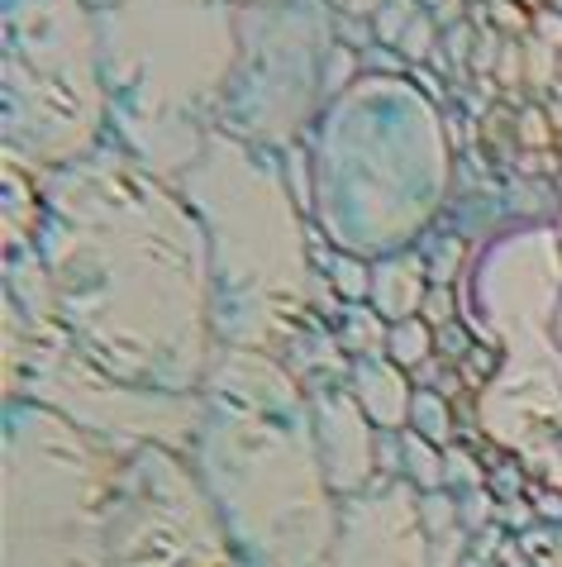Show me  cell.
Returning a JSON list of instances; mask_svg holds the SVG:
<instances>
[{
    "mask_svg": "<svg viewBox=\"0 0 562 567\" xmlns=\"http://www.w3.org/2000/svg\"><path fill=\"white\" fill-rule=\"evenodd\" d=\"M386 334H392V324L382 320L377 310H348L343 315V329H339V343L348 353H357V358H377L382 349H386Z\"/></svg>",
    "mask_w": 562,
    "mask_h": 567,
    "instance_id": "obj_17",
    "label": "cell"
},
{
    "mask_svg": "<svg viewBox=\"0 0 562 567\" xmlns=\"http://www.w3.org/2000/svg\"><path fill=\"white\" fill-rule=\"evenodd\" d=\"M310 411H315V439L330 486L339 496L367 492L372 472H377V439H372V420L363 401L353 391H324Z\"/></svg>",
    "mask_w": 562,
    "mask_h": 567,
    "instance_id": "obj_13",
    "label": "cell"
},
{
    "mask_svg": "<svg viewBox=\"0 0 562 567\" xmlns=\"http://www.w3.org/2000/svg\"><path fill=\"white\" fill-rule=\"evenodd\" d=\"M233 6H272V0H233Z\"/></svg>",
    "mask_w": 562,
    "mask_h": 567,
    "instance_id": "obj_24",
    "label": "cell"
},
{
    "mask_svg": "<svg viewBox=\"0 0 562 567\" xmlns=\"http://www.w3.org/2000/svg\"><path fill=\"white\" fill-rule=\"evenodd\" d=\"M425 258L419 254H386L372 262V310L382 320H415V310L425 306Z\"/></svg>",
    "mask_w": 562,
    "mask_h": 567,
    "instance_id": "obj_15",
    "label": "cell"
},
{
    "mask_svg": "<svg viewBox=\"0 0 562 567\" xmlns=\"http://www.w3.org/2000/svg\"><path fill=\"white\" fill-rule=\"evenodd\" d=\"M124 449L39 401H6V567H111Z\"/></svg>",
    "mask_w": 562,
    "mask_h": 567,
    "instance_id": "obj_7",
    "label": "cell"
},
{
    "mask_svg": "<svg viewBox=\"0 0 562 567\" xmlns=\"http://www.w3.org/2000/svg\"><path fill=\"white\" fill-rule=\"evenodd\" d=\"M410 424L419 434L429 439V444H448V405L434 396V391H415V405H410Z\"/></svg>",
    "mask_w": 562,
    "mask_h": 567,
    "instance_id": "obj_20",
    "label": "cell"
},
{
    "mask_svg": "<svg viewBox=\"0 0 562 567\" xmlns=\"http://www.w3.org/2000/svg\"><path fill=\"white\" fill-rule=\"evenodd\" d=\"M34 254L67 339L129 386L191 396L215 362L206 229L177 182L129 148H96L43 177Z\"/></svg>",
    "mask_w": 562,
    "mask_h": 567,
    "instance_id": "obj_1",
    "label": "cell"
},
{
    "mask_svg": "<svg viewBox=\"0 0 562 567\" xmlns=\"http://www.w3.org/2000/svg\"><path fill=\"white\" fill-rule=\"evenodd\" d=\"M177 186L210 244L220 343L258 353L291 349L315 306V272L301 200L291 196L272 153L215 130Z\"/></svg>",
    "mask_w": 562,
    "mask_h": 567,
    "instance_id": "obj_3",
    "label": "cell"
},
{
    "mask_svg": "<svg viewBox=\"0 0 562 567\" xmlns=\"http://www.w3.org/2000/svg\"><path fill=\"white\" fill-rule=\"evenodd\" d=\"M105 120L91 0H6V163L43 182L96 153Z\"/></svg>",
    "mask_w": 562,
    "mask_h": 567,
    "instance_id": "obj_8",
    "label": "cell"
},
{
    "mask_svg": "<svg viewBox=\"0 0 562 567\" xmlns=\"http://www.w3.org/2000/svg\"><path fill=\"white\" fill-rule=\"evenodd\" d=\"M330 6L343 14V20H357V14H377L382 6H392V0H330Z\"/></svg>",
    "mask_w": 562,
    "mask_h": 567,
    "instance_id": "obj_23",
    "label": "cell"
},
{
    "mask_svg": "<svg viewBox=\"0 0 562 567\" xmlns=\"http://www.w3.org/2000/svg\"><path fill=\"white\" fill-rule=\"evenodd\" d=\"M330 567H434L425 496L405 477L343 496Z\"/></svg>",
    "mask_w": 562,
    "mask_h": 567,
    "instance_id": "obj_12",
    "label": "cell"
},
{
    "mask_svg": "<svg viewBox=\"0 0 562 567\" xmlns=\"http://www.w3.org/2000/svg\"><path fill=\"white\" fill-rule=\"evenodd\" d=\"M334 53L330 0H272L239 10V62L220 101V130L258 148H295L324 101Z\"/></svg>",
    "mask_w": 562,
    "mask_h": 567,
    "instance_id": "obj_10",
    "label": "cell"
},
{
    "mask_svg": "<svg viewBox=\"0 0 562 567\" xmlns=\"http://www.w3.org/2000/svg\"><path fill=\"white\" fill-rule=\"evenodd\" d=\"M444 124L396 72H372L324 101L315 138V215L357 258L400 254L444 206Z\"/></svg>",
    "mask_w": 562,
    "mask_h": 567,
    "instance_id": "obj_5",
    "label": "cell"
},
{
    "mask_svg": "<svg viewBox=\"0 0 562 567\" xmlns=\"http://www.w3.org/2000/svg\"><path fill=\"white\" fill-rule=\"evenodd\" d=\"M419 14H425V10H419L415 0H392V6H382V10H377V39H382V43H400L405 29H410Z\"/></svg>",
    "mask_w": 562,
    "mask_h": 567,
    "instance_id": "obj_21",
    "label": "cell"
},
{
    "mask_svg": "<svg viewBox=\"0 0 562 567\" xmlns=\"http://www.w3.org/2000/svg\"><path fill=\"white\" fill-rule=\"evenodd\" d=\"M320 267L330 272V281L339 287L343 301H363V296H372V267H367V258L334 248V254H324V258H320Z\"/></svg>",
    "mask_w": 562,
    "mask_h": 567,
    "instance_id": "obj_19",
    "label": "cell"
},
{
    "mask_svg": "<svg viewBox=\"0 0 562 567\" xmlns=\"http://www.w3.org/2000/svg\"><path fill=\"white\" fill-rule=\"evenodd\" d=\"M353 396L363 401L367 420L386 434L405 430L410 405H415V391H410V382H405V368H396L392 358H357L353 362Z\"/></svg>",
    "mask_w": 562,
    "mask_h": 567,
    "instance_id": "obj_14",
    "label": "cell"
},
{
    "mask_svg": "<svg viewBox=\"0 0 562 567\" xmlns=\"http://www.w3.org/2000/svg\"><path fill=\"white\" fill-rule=\"evenodd\" d=\"M20 396L67 415L124 453L138 444H167L186 453L206 411L200 391L171 396V391L119 382L67 339L58 310H20L6 296V401Z\"/></svg>",
    "mask_w": 562,
    "mask_h": 567,
    "instance_id": "obj_9",
    "label": "cell"
},
{
    "mask_svg": "<svg viewBox=\"0 0 562 567\" xmlns=\"http://www.w3.org/2000/svg\"><path fill=\"white\" fill-rule=\"evenodd\" d=\"M558 544H562V529H558Z\"/></svg>",
    "mask_w": 562,
    "mask_h": 567,
    "instance_id": "obj_25",
    "label": "cell"
},
{
    "mask_svg": "<svg viewBox=\"0 0 562 567\" xmlns=\"http://www.w3.org/2000/svg\"><path fill=\"white\" fill-rule=\"evenodd\" d=\"M400 458H405V472L400 477L419 486V492H439L448 482V458L439 453V444H429L425 434H400Z\"/></svg>",
    "mask_w": 562,
    "mask_h": 567,
    "instance_id": "obj_16",
    "label": "cell"
},
{
    "mask_svg": "<svg viewBox=\"0 0 562 567\" xmlns=\"http://www.w3.org/2000/svg\"><path fill=\"white\" fill-rule=\"evenodd\" d=\"M434 353V334H429V324L425 320H400L392 324V334H386V358L396 362V368H419V362H429Z\"/></svg>",
    "mask_w": 562,
    "mask_h": 567,
    "instance_id": "obj_18",
    "label": "cell"
},
{
    "mask_svg": "<svg viewBox=\"0 0 562 567\" xmlns=\"http://www.w3.org/2000/svg\"><path fill=\"white\" fill-rule=\"evenodd\" d=\"M429 34H434V29H429V14H419V20L405 29V39H400L405 58H425V53H429Z\"/></svg>",
    "mask_w": 562,
    "mask_h": 567,
    "instance_id": "obj_22",
    "label": "cell"
},
{
    "mask_svg": "<svg viewBox=\"0 0 562 567\" xmlns=\"http://www.w3.org/2000/svg\"><path fill=\"white\" fill-rule=\"evenodd\" d=\"M111 567H243L206 482L181 449L138 444L124 453Z\"/></svg>",
    "mask_w": 562,
    "mask_h": 567,
    "instance_id": "obj_11",
    "label": "cell"
},
{
    "mask_svg": "<svg viewBox=\"0 0 562 567\" xmlns=\"http://www.w3.org/2000/svg\"><path fill=\"white\" fill-rule=\"evenodd\" d=\"M200 401L191 463L243 567H330L339 492L301 382L272 353L220 343Z\"/></svg>",
    "mask_w": 562,
    "mask_h": 567,
    "instance_id": "obj_2",
    "label": "cell"
},
{
    "mask_svg": "<svg viewBox=\"0 0 562 567\" xmlns=\"http://www.w3.org/2000/svg\"><path fill=\"white\" fill-rule=\"evenodd\" d=\"M562 229L529 225L496 239L472 267V310L496 339V362L477 420L501 449L524 453L549 482H562Z\"/></svg>",
    "mask_w": 562,
    "mask_h": 567,
    "instance_id": "obj_6",
    "label": "cell"
},
{
    "mask_svg": "<svg viewBox=\"0 0 562 567\" xmlns=\"http://www.w3.org/2000/svg\"><path fill=\"white\" fill-rule=\"evenodd\" d=\"M119 148L177 182L220 130L239 62L233 0H91Z\"/></svg>",
    "mask_w": 562,
    "mask_h": 567,
    "instance_id": "obj_4",
    "label": "cell"
}]
</instances>
